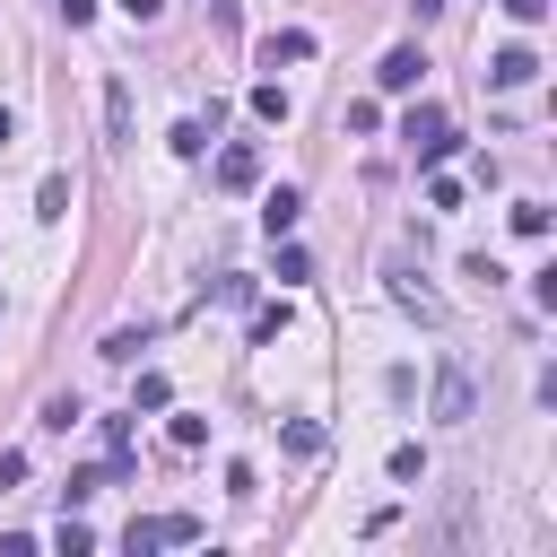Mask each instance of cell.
Listing matches in <instances>:
<instances>
[{
    "label": "cell",
    "instance_id": "cell-24",
    "mask_svg": "<svg viewBox=\"0 0 557 557\" xmlns=\"http://www.w3.org/2000/svg\"><path fill=\"white\" fill-rule=\"evenodd\" d=\"M122 9H131V17H157V9H165V0H122Z\"/></svg>",
    "mask_w": 557,
    "mask_h": 557
},
{
    "label": "cell",
    "instance_id": "cell-19",
    "mask_svg": "<svg viewBox=\"0 0 557 557\" xmlns=\"http://www.w3.org/2000/svg\"><path fill=\"white\" fill-rule=\"evenodd\" d=\"M139 348H148V331H113V339H104V357H113V366H131Z\"/></svg>",
    "mask_w": 557,
    "mask_h": 557
},
{
    "label": "cell",
    "instance_id": "cell-12",
    "mask_svg": "<svg viewBox=\"0 0 557 557\" xmlns=\"http://www.w3.org/2000/svg\"><path fill=\"white\" fill-rule=\"evenodd\" d=\"M165 400H174L165 374H139V383H131V418H139V409H165Z\"/></svg>",
    "mask_w": 557,
    "mask_h": 557
},
{
    "label": "cell",
    "instance_id": "cell-11",
    "mask_svg": "<svg viewBox=\"0 0 557 557\" xmlns=\"http://www.w3.org/2000/svg\"><path fill=\"white\" fill-rule=\"evenodd\" d=\"M278 244V235H270ZM313 278V261H305V244H278V287H305Z\"/></svg>",
    "mask_w": 557,
    "mask_h": 557
},
{
    "label": "cell",
    "instance_id": "cell-17",
    "mask_svg": "<svg viewBox=\"0 0 557 557\" xmlns=\"http://www.w3.org/2000/svg\"><path fill=\"white\" fill-rule=\"evenodd\" d=\"M426 209H461V183L453 174H426Z\"/></svg>",
    "mask_w": 557,
    "mask_h": 557
},
{
    "label": "cell",
    "instance_id": "cell-8",
    "mask_svg": "<svg viewBox=\"0 0 557 557\" xmlns=\"http://www.w3.org/2000/svg\"><path fill=\"white\" fill-rule=\"evenodd\" d=\"M392 296H400V305H409V313H418V322H444V296H435V287H418V278H409V270H400V278H392Z\"/></svg>",
    "mask_w": 557,
    "mask_h": 557
},
{
    "label": "cell",
    "instance_id": "cell-2",
    "mask_svg": "<svg viewBox=\"0 0 557 557\" xmlns=\"http://www.w3.org/2000/svg\"><path fill=\"white\" fill-rule=\"evenodd\" d=\"M183 540H200V522H191V513H157V522H131V531H122V548H131V557H148V548H183Z\"/></svg>",
    "mask_w": 557,
    "mask_h": 557
},
{
    "label": "cell",
    "instance_id": "cell-15",
    "mask_svg": "<svg viewBox=\"0 0 557 557\" xmlns=\"http://www.w3.org/2000/svg\"><path fill=\"white\" fill-rule=\"evenodd\" d=\"M252 113L261 122H287V87H252Z\"/></svg>",
    "mask_w": 557,
    "mask_h": 557
},
{
    "label": "cell",
    "instance_id": "cell-5",
    "mask_svg": "<svg viewBox=\"0 0 557 557\" xmlns=\"http://www.w3.org/2000/svg\"><path fill=\"white\" fill-rule=\"evenodd\" d=\"M218 183H226V191H252V183H261V148H244V139H235V148L218 157Z\"/></svg>",
    "mask_w": 557,
    "mask_h": 557
},
{
    "label": "cell",
    "instance_id": "cell-10",
    "mask_svg": "<svg viewBox=\"0 0 557 557\" xmlns=\"http://www.w3.org/2000/svg\"><path fill=\"white\" fill-rule=\"evenodd\" d=\"M35 218H70V174H44V191H35Z\"/></svg>",
    "mask_w": 557,
    "mask_h": 557
},
{
    "label": "cell",
    "instance_id": "cell-14",
    "mask_svg": "<svg viewBox=\"0 0 557 557\" xmlns=\"http://www.w3.org/2000/svg\"><path fill=\"white\" fill-rule=\"evenodd\" d=\"M104 131L131 139V87H104Z\"/></svg>",
    "mask_w": 557,
    "mask_h": 557
},
{
    "label": "cell",
    "instance_id": "cell-7",
    "mask_svg": "<svg viewBox=\"0 0 557 557\" xmlns=\"http://www.w3.org/2000/svg\"><path fill=\"white\" fill-rule=\"evenodd\" d=\"M296 218H305V191H287V183H278V191L261 200V226H270V235H296Z\"/></svg>",
    "mask_w": 557,
    "mask_h": 557
},
{
    "label": "cell",
    "instance_id": "cell-21",
    "mask_svg": "<svg viewBox=\"0 0 557 557\" xmlns=\"http://www.w3.org/2000/svg\"><path fill=\"white\" fill-rule=\"evenodd\" d=\"M505 17H513V26H540V17H548V0H505Z\"/></svg>",
    "mask_w": 557,
    "mask_h": 557
},
{
    "label": "cell",
    "instance_id": "cell-6",
    "mask_svg": "<svg viewBox=\"0 0 557 557\" xmlns=\"http://www.w3.org/2000/svg\"><path fill=\"white\" fill-rule=\"evenodd\" d=\"M435 418H444V426L470 418V374H461V366H444V383H435Z\"/></svg>",
    "mask_w": 557,
    "mask_h": 557
},
{
    "label": "cell",
    "instance_id": "cell-13",
    "mask_svg": "<svg viewBox=\"0 0 557 557\" xmlns=\"http://www.w3.org/2000/svg\"><path fill=\"white\" fill-rule=\"evenodd\" d=\"M78 418H87V409H78V392H52V400H44V426H52V435H70Z\"/></svg>",
    "mask_w": 557,
    "mask_h": 557
},
{
    "label": "cell",
    "instance_id": "cell-4",
    "mask_svg": "<svg viewBox=\"0 0 557 557\" xmlns=\"http://www.w3.org/2000/svg\"><path fill=\"white\" fill-rule=\"evenodd\" d=\"M531 78H540V52H531V44H505V52L487 61V87H531Z\"/></svg>",
    "mask_w": 557,
    "mask_h": 557
},
{
    "label": "cell",
    "instance_id": "cell-3",
    "mask_svg": "<svg viewBox=\"0 0 557 557\" xmlns=\"http://www.w3.org/2000/svg\"><path fill=\"white\" fill-rule=\"evenodd\" d=\"M374 78H383V96H409V87H418V78H426V52H418V44H392V52H383V70H374Z\"/></svg>",
    "mask_w": 557,
    "mask_h": 557
},
{
    "label": "cell",
    "instance_id": "cell-1",
    "mask_svg": "<svg viewBox=\"0 0 557 557\" xmlns=\"http://www.w3.org/2000/svg\"><path fill=\"white\" fill-rule=\"evenodd\" d=\"M400 139H409V148H418L426 165H444V157H453V113H444V104H409Z\"/></svg>",
    "mask_w": 557,
    "mask_h": 557
},
{
    "label": "cell",
    "instance_id": "cell-23",
    "mask_svg": "<svg viewBox=\"0 0 557 557\" xmlns=\"http://www.w3.org/2000/svg\"><path fill=\"white\" fill-rule=\"evenodd\" d=\"M61 17H70V26H87V17H96V0H61Z\"/></svg>",
    "mask_w": 557,
    "mask_h": 557
},
{
    "label": "cell",
    "instance_id": "cell-9",
    "mask_svg": "<svg viewBox=\"0 0 557 557\" xmlns=\"http://www.w3.org/2000/svg\"><path fill=\"white\" fill-rule=\"evenodd\" d=\"M305 52H313V35H305V26H287V35H270V44H261V70H278V61H305Z\"/></svg>",
    "mask_w": 557,
    "mask_h": 557
},
{
    "label": "cell",
    "instance_id": "cell-18",
    "mask_svg": "<svg viewBox=\"0 0 557 557\" xmlns=\"http://www.w3.org/2000/svg\"><path fill=\"white\" fill-rule=\"evenodd\" d=\"M513 235H531V244H540V235H548V209H540V200H522V209H513Z\"/></svg>",
    "mask_w": 557,
    "mask_h": 557
},
{
    "label": "cell",
    "instance_id": "cell-22",
    "mask_svg": "<svg viewBox=\"0 0 557 557\" xmlns=\"http://www.w3.org/2000/svg\"><path fill=\"white\" fill-rule=\"evenodd\" d=\"M26 479V453H0V487H17Z\"/></svg>",
    "mask_w": 557,
    "mask_h": 557
},
{
    "label": "cell",
    "instance_id": "cell-16",
    "mask_svg": "<svg viewBox=\"0 0 557 557\" xmlns=\"http://www.w3.org/2000/svg\"><path fill=\"white\" fill-rule=\"evenodd\" d=\"M209 148V122H174V157H200Z\"/></svg>",
    "mask_w": 557,
    "mask_h": 557
},
{
    "label": "cell",
    "instance_id": "cell-20",
    "mask_svg": "<svg viewBox=\"0 0 557 557\" xmlns=\"http://www.w3.org/2000/svg\"><path fill=\"white\" fill-rule=\"evenodd\" d=\"M392 479H426V453L418 444H392Z\"/></svg>",
    "mask_w": 557,
    "mask_h": 557
},
{
    "label": "cell",
    "instance_id": "cell-25",
    "mask_svg": "<svg viewBox=\"0 0 557 557\" xmlns=\"http://www.w3.org/2000/svg\"><path fill=\"white\" fill-rule=\"evenodd\" d=\"M9 139H17V113H9V104H0V148H9Z\"/></svg>",
    "mask_w": 557,
    "mask_h": 557
}]
</instances>
